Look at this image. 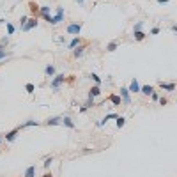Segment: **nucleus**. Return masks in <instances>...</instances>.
Wrapping results in <instances>:
<instances>
[{
  "label": "nucleus",
  "instance_id": "obj_15",
  "mask_svg": "<svg viewBox=\"0 0 177 177\" xmlns=\"http://www.w3.org/2000/svg\"><path fill=\"white\" fill-rule=\"evenodd\" d=\"M62 122V117H50L46 120V126H60Z\"/></svg>",
  "mask_w": 177,
  "mask_h": 177
},
{
  "label": "nucleus",
  "instance_id": "obj_25",
  "mask_svg": "<svg viewBox=\"0 0 177 177\" xmlns=\"http://www.w3.org/2000/svg\"><path fill=\"white\" fill-rule=\"evenodd\" d=\"M106 50H108V52H115V50H117V41H112V43H108Z\"/></svg>",
  "mask_w": 177,
  "mask_h": 177
},
{
  "label": "nucleus",
  "instance_id": "obj_4",
  "mask_svg": "<svg viewBox=\"0 0 177 177\" xmlns=\"http://www.w3.org/2000/svg\"><path fill=\"white\" fill-rule=\"evenodd\" d=\"M36 27H37V20H36V18H28L27 23L21 27V30H23V32H28V30H32V28H36Z\"/></svg>",
  "mask_w": 177,
  "mask_h": 177
},
{
  "label": "nucleus",
  "instance_id": "obj_21",
  "mask_svg": "<svg viewBox=\"0 0 177 177\" xmlns=\"http://www.w3.org/2000/svg\"><path fill=\"white\" fill-rule=\"evenodd\" d=\"M53 163V156H46L44 158V163H43V167L44 168H50V165Z\"/></svg>",
  "mask_w": 177,
  "mask_h": 177
},
{
  "label": "nucleus",
  "instance_id": "obj_14",
  "mask_svg": "<svg viewBox=\"0 0 177 177\" xmlns=\"http://www.w3.org/2000/svg\"><path fill=\"white\" fill-rule=\"evenodd\" d=\"M28 126H39V122H37V120H34V119H28V120H27V122H23V124H21V126H18V129H25V128H28Z\"/></svg>",
  "mask_w": 177,
  "mask_h": 177
},
{
  "label": "nucleus",
  "instance_id": "obj_16",
  "mask_svg": "<svg viewBox=\"0 0 177 177\" xmlns=\"http://www.w3.org/2000/svg\"><path fill=\"white\" fill-rule=\"evenodd\" d=\"M23 177H36V165H30V167H27V170H25Z\"/></svg>",
  "mask_w": 177,
  "mask_h": 177
},
{
  "label": "nucleus",
  "instance_id": "obj_38",
  "mask_svg": "<svg viewBox=\"0 0 177 177\" xmlns=\"http://www.w3.org/2000/svg\"><path fill=\"white\" fill-rule=\"evenodd\" d=\"M43 177H53V176H52V174H48V172H46V174H44V176H43Z\"/></svg>",
  "mask_w": 177,
  "mask_h": 177
},
{
  "label": "nucleus",
  "instance_id": "obj_20",
  "mask_svg": "<svg viewBox=\"0 0 177 177\" xmlns=\"http://www.w3.org/2000/svg\"><path fill=\"white\" fill-rule=\"evenodd\" d=\"M78 44H80V37H78V36H76V37H73V39L69 41V44H67V46H69L71 50H75V48H76Z\"/></svg>",
  "mask_w": 177,
  "mask_h": 177
},
{
  "label": "nucleus",
  "instance_id": "obj_17",
  "mask_svg": "<svg viewBox=\"0 0 177 177\" xmlns=\"http://www.w3.org/2000/svg\"><path fill=\"white\" fill-rule=\"evenodd\" d=\"M99 94H101V87H99V85H94V87L89 90V96H90V98H96Z\"/></svg>",
  "mask_w": 177,
  "mask_h": 177
},
{
  "label": "nucleus",
  "instance_id": "obj_36",
  "mask_svg": "<svg viewBox=\"0 0 177 177\" xmlns=\"http://www.w3.org/2000/svg\"><path fill=\"white\" fill-rule=\"evenodd\" d=\"M151 34H152V36H158V34H159V28H158V27H154V28L151 30Z\"/></svg>",
  "mask_w": 177,
  "mask_h": 177
},
{
  "label": "nucleus",
  "instance_id": "obj_1",
  "mask_svg": "<svg viewBox=\"0 0 177 177\" xmlns=\"http://www.w3.org/2000/svg\"><path fill=\"white\" fill-rule=\"evenodd\" d=\"M64 16H66V13H64V7H57V13H55V16H52V14H44L43 16V20L48 21L50 25H57L60 21H64Z\"/></svg>",
  "mask_w": 177,
  "mask_h": 177
},
{
  "label": "nucleus",
  "instance_id": "obj_12",
  "mask_svg": "<svg viewBox=\"0 0 177 177\" xmlns=\"http://www.w3.org/2000/svg\"><path fill=\"white\" fill-rule=\"evenodd\" d=\"M159 87L163 90H168V92H174L176 90V83H167V81H159Z\"/></svg>",
  "mask_w": 177,
  "mask_h": 177
},
{
  "label": "nucleus",
  "instance_id": "obj_19",
  "mask_svg": "<svg viewBox=\"0 0 177 177\" xmlns=\"http://www.w3.org/2000/svg\"><path fill=\"white\" fill-rule=\"evenodd\" d=\"M44 75L46 76H55V67L53 66H46L44 67Z\"/></svg>",
  "mask_w": 177,
  "mask_h": 177
},
{
  "label": "nucleus",
  "instance_id": "obj_5",
  "mask_svg": "<svg viewBox=\"0 0 177 177\" xmlns=\"http://www.w3.org/2000/svg\"><path fill=\"white\" fill-rule=\"evenodd\" d=\"M120 99H122L124 105H129V103H131V94H129L128 87H122V89H120Z\"/></svg>",
  "mask_w": 177,
  "mask_h": 177
},
{
  "label": "nucleus",
  "instance_id": "obj_24",
  "mask_svg": "<svg viewBox=\"0 0 177 177\" xmlns=\"http://www.w3.org/2000/svg\"><path fill=\"white\" fill-rule=\"evenodd\" d=\"M133 34H135V39L137 41H143L145 39V34H143L142 30H137V32H133Z\"/></svg>",
  "mask_w": 177,
  "mask_h": 177
},
{
  "label": "nucleus",
  "instance_id": "obj_3",
  "mask_svg": "<svg viewBox=\"0 0 177 177\" xmlns=\"http://www.w3.org/2000/svg\"><path fill=\"white\" fill-rule=\"evenodd\" d=\"M66 30H67L69 36H75V37H76L80 32H81V23H71V25H67Z\"/></svg>",
  "mask_w": 177,
  "mask_h": 177
},
{
  "label": "nucleus",
  "instance_id": "obj_7",
  "mask_svg": "<svg viewBox=\"0 0 177 177\" xmlns=\"http://www.w3.org/2000/svg\"><path fill=\"white\" fill-rule=\"evenodd\" d=\"M92 106H96V103H94V98H87V103L83 105V106H80V114H83V112H87L89 108H92Z\"/></svg>",
  "mask_w": 177,
  "mask_h": 177
},
{
  "label": "nucleus",
  "instance_id": "obj_23",
  "mask_svg": "<svg viewBox=\"0 0 177 177\" xmlns=\"http://www.w3.org/2000/svg\"><path fill=\"white\" fill-rule=\"evenodd\" d=\"M39 13H41V16L50 14V5H41V7H39Z\"/></svg>",
  "mask_w": 177,
  "mask_h": 177
},
{
  "label": "nucleus",
  "instance_id": "obj_35",
  "mask_svg": "<svg viewBox=\"0 0 177 177\" xmlns=\"http://www.w3.org/2000/svg\"><path fill=\"white\" fill-rule=\"evenodd\" d=\"M7 43H9V37H4V39L0 41V46H2V48H4V46H5V44H7Z\"/></svg>",
  "mask_w": 177,
  "mask_h": 177
},
{
  "label": "nucleus",
  "instance_id": "obj_30",
  "mask_svg": "<svg viewBox=\"0 0 177 177\" xmlns=\"http://www.w3.org/2000/svg\"><path fill=\"white\" fill-rule=\"evenodd\" d=\"M142 27H143V21H138L137 25H135V28H133V32H137V30H142Z\"/></svg>",
  "mask_w": 177,
  "mask_h": 177
},
{
  "label": "nucleus",
  "instance_id": "obj_9",
  "mask_svg": "<svg viewBox=\"0 0 177 177\" xmlns=\"http://www.w3.org/2000/svg\"><path fill=\"white\" fill-rule=\"evenodd\" d=\"M128 90H129V94H131V92H140V83H138V78L131 80V83H129Z\"/></svg>",
  "mask_w": 177,
  "mask_h": 177
},
{
  "label": "nucleus",
  "instance_id": "obj_10",
  "mask_svg": "<svg viewBox=\"0 0 177 177\" xmlns=\"http://www.w3.org/2000/svg\"><path fill=\"white\" fill-rule=\"evenodd\" d=\"M60 126H66V128L73 129V128H75V122H73V119L69 117V115H66V117H62V122H60Z\"/></svg>",
  "mask_w": 177,
  "mask_h": 177
},
{
  "label": "nucleus",
  "instance_id": "obj_27",
  "mask_svg": "<svg viewBox=\"0 0 177 177\" xmlns=\"http://www.w3.org/2000/svg\"><path fill=\"white\" fill-rule=\"evenodd\" d=\"M5 23H7V34H9V36H13V34H14V30H16V28H14V25H13V23H9V21H5Z\"/></svg>",
  "mask_w": 177,
  "mask_h": 177
},
{
  "label": "nucleus",
  "instance_id": "obj_22",
  "mask_svg": "<svg viewBox=\"0 0 177 177\" xmlns=\"http://www.w3.org/2000/svg\"><path fill=\"white\" fill-rule=\"evenodd\" d=\"M28 9H30V11H32V13L36 14V13L39 11V5H37L36 2H28Z\"/></svg>",
  "mask_w": 177,
  "mask_h": 177
},
{
  "label": "nucleus",
  "instance_id": "obj_37",
  "mask_svg": "<svg viewBox=\"0 0 177 177\" xmlns=\"http://www.w3.org/2000/svg\"><path fill=\"white\" fill-rule=\"evenodd\" d=\"M168 2H170V0H158V4H161V5H163V4H168Z\"/></svg>",
  "mask_w": 177,
  "mask_h": 177
},
{
  "label": "nucleus",
  "instance_id": "obj_6",
  "mask_svg": "<svg viewBox=\"0 0 177 177\" xmlns=\"http://www.w3.org/2000/svg\"><path fill=\"white\" fill-rule=\"evenodd\" d=\"M18 133H20V129H18V128H14V129L7 131V133L4 135V138H5L7 142H14V140H16V137H18Z\"/></svg>",
  "mask_w": 177,
  "mask_h": 177
},
{
  "label": "nucleus",
  "instance_id": "obj_11",
  "mask_svg": "<svg viewBox=\"0 0 177 177\" xmlns=\"http://www.w3.org/2000/svg\"><path fill=\"white\" fill-rule=\"evenodd\" d=\"M108 99H110V103H112L114 106H120V105H122V99H120V96H119V94H110V96H108Z\"/></svg>",
  "mask_w": 177,
  "mask_h": 177
},
{
  "label": "nucleus",
  "instance_id": "obj_31",
  "mask_svg": "<svg viewBox=\"0 0 177 177\" xmlns=\"http://www.w3.org/2000/svg\"><path fill=\"white\" fill-rule=\"evenodd\" d=\"M5 57H7V52H5V50H4V48L0 46V60H2V59H5Z\"/></svg>",
  "mask_w": 177,
  "mask_h": 177
},
{
  "label": "nucleus",
  "instance_id": "obj_34",
  "mask_svg": "<svg viewBox=\"0 0 177 177\" xmlns=\"http://www.w3.org/2000/svg\"><path fill=\"white\" fill-rule=\"evenodd\" d=\"M158 101H159V105H161V106H165V105L168 103V101H167V98H159Z\"/></svg>",
  "mask_w": 177,
  "mask_h": 177
},
{
  "label": "nucleus",
  "instance_id": "obj_29",
  "mask_svg": "<svg viewBox=\"0 0 177 177\" xmlns=\"http://www.w3.org/2000/svg\"><path fill=\"white\" fill-rule=\"evenodd\" d=\"M89 78H92V80H94V81H96V85H99V83H101V78H99L96 73H90V75H89Z\"/></svg>",
  "mask_w": 177,
  "mask_h": 177
},
{
  "label": "nucleus",
  "instance_id": "obj_2",
  "mask_svg": "<svg viewBox=\"0 0 177 177\" xmlns=\"http://www.w3.org/2000/svg\"><path fill=\"white\" fill-rule=\"evenodd\" d=\"M64 81H66V76H64V75H55L50 85H52V89H53V90H59L60 85H62Z\"/></svg>",
  "mask_w": 177,
  "mask_h": 177
},
{
  "label": "nucleus",
  "instance_id": "obj_41",
  "mask_svg": "<svg viewBox=\"0 0 177 177\" xmlns=\"http://www.w3.org/2000/svg\"><path fill=\"white\" fill-rule=\"evenodd\" d=\"M4 21H5V20H0V23H4Z\"/></svg>",
  "mask_w": 177,
  "mask_h": 177
},
{
  "label": "nucleus",
  "instance_id": "obj_40",
  "mask_svg": "<svg viewBox=\"0 0 177 177\" xmlns=\"http://www.w3.org/2000/svg\"><path fill=\"white\" fill-rule=\"evenodd\" d=\"M0 143H2V135H0Z\"/></svg>",
  "mask_w": 177,
  "mask_h": 177
},
{
  "label": "nucleus",
  "instance_id": "obj_28",
  "mask_svg": "<svg viewBox=\"0 0 177 177\" xmlns=\"http://www.w3.org/2000/svg\"><path fill=\"white\" fill-rule=\"evenodd\" d=\"M25 90H27L28 94H32V92L36 90V87H34V83H27V85H25Z\"/></svg>",
  "mask_w": 177,
  "mask_h": 177
},
{
  "label": "nucleus",
  "instance_id": "obj_33",
  "mask_svg": "<svg viewBox=\"0 0 177 177\" xmlns=\"http://www.w3.org/2000/svg\"><path fill=\"white\" fill-rule=\"evenodd\" d=\"M151 99H152V101H158V99H159V94H158V92H152V94H151Z\"/></svg>",
  "mask_w": 177,
  "mask_h": 177
},
{
  "label": "nucleus",
  "instance_id": "obj_18",
  "mask_svg": "<svg viewBox=\"0 0 177 177\" xmlns=\"http://www.w3.org/2000/svg\"><path fill=\"white\" fill-rule=\"evenodd\" d=\"M83 50H85V46H81V44H78V46L75 48V52H73V55H75L76 59H80V57L83 55Z\"/></svg>",
  "mask_w": 177,
  "mask_h": 177
},
{
  "label": "nucleus",
  "instance_id": "obj_8",
  "mask_svg": "<svg viewBox=\"0 0 177 177\" xmlns=\"http://www.w3.org/2000/svg\"><path fill=\"white\" fill-rule=\"evenodd\" d=\"M117 117H119V115H117V114H114V112H112V114H108L106 117H103V119H101V120L98 122V128H103V126H106V122H108V120H112V119H117Z\"/></svg>",
  "mask_w": 177,
  "mask_h": 177
},
{
  "label": "nucleus",
  "instance_id": "obj_39",
  "mask_svg": "<svg viewBox=\"0 0 177 177\" xmlns=\"http://www.w3.org/2000/svg\"><path fill=\"white\" fill-rule=\"evenodd\" d=\"M76 2H78V4H83V2H85V0H76Z\"/></svg>",
  "mask_w": 177,
  "mask_h": 177
},
{
  "label": "nucleus",
  "instance_id": "obj_32",
  "mask_svg": "<svg viewBox=\"0 0 177 177\" xmlns=\"http://www.w3.org/2000/svg\"><path fill=\"white\" fill-rule=\"evenodd\" d=\"M27 20H28L27 16H21V18H20V27H23V25L27 23Z\"/></svg>",
  "mask_w": 177,
  "mask_h": 177
},
{
  "label": "nucleus",
  "instance_id": "obj_26",
  "mask_svg": "<svg viewBox=\"0 0 177 177\" xmlns=\"http://www.w3.org/2000/svg\"><path fill=\"white\" fill-rule=\"evenodd\" d=\"M115 120H117L115 124H117V128H119V129H120V128H124V124H126V119H124V117H117Z\"/></svg>",
  "mask_w": 177,
  "mask_h": 177
},
{
  "label": "nucleus",
  "instance_id": "obj_13",
  "mask_svg": "<svg viewBox=\"0 0 177 177\" xmlns=\"http://www.w3.org/2000/svg\"><path fill=\"white\" fill-rule=\"evenodd\" d=\"M140 92H142V94L151 96V94L154 92V87H152V85H140Z\"/></svg>",
  "mask_w": 177,
  "mask_h": 177
}]
</instances>
